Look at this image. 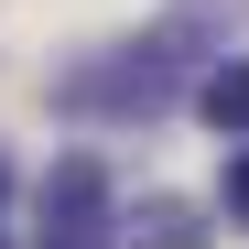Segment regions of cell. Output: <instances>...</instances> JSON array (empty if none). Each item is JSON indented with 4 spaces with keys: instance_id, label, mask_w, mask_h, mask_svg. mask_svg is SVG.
I'll use <instances>...</instances> for the list:
<instances>
[{
    "instance_id": "cell-1",
    "label": "cell",
    "mask_w": 249,
    "mask_h": 249,
    "mask_svg": "<svg viewBox=\"0 0 249 249\" xmlns=\"http://www.w3.org/2000/svg\"><path fill=\"white\" fill-rule=\"evenodd\" d=\"M44 249H130V228H119V206H108L98 152H65L54 174H44Z\"/></svg>"
},
{
    "instance_id": "cell-4",
    "label": "cell",
    "mask_w": 249,
    "mask_h": 249,
    "mask_svg": "<svg viewBox=\"0 0 249 249\" xmlns=\"http://www.w3.org/2000/svg\"><path fill=\"white\" fill-rule=\"evenodd\" d=\"M228 206H238V217H249V152L228 162Z\"/></svg>"
},
{
    "instance_id": "cell-2",
    "label": "cell",
    "mask_w": 249,
    "mask_h": 249,
    "mask_svg": "<svg viewBox=\"0 0 249 249\" xmlns=\"http://www.w3.org/2000/svg\"><path fill=\"white\" fill-rule=\"evenodd\" d=\"M130 249H206V217L184 195H152L141 217H130Z\"/></svg>"
},
{
    "instance_id": "cell-5",
    "label": "cell",
    "mask_w": 249,
    "mask_h": 249,
    "mask_svg": "<svg viewBox=\"0 0 249 249\" xmlns=\"http://www.w3.org/2000/svg\"><path fill=\"white\" fill-rule=\"evenodd\" d=\"M0 195H11V162H0Z\"/></svg>"
},
{
    "instance_id": "cell-3",
    "label": "cell",
    "mask_w": 249,
    "mask_h": 249,
    "mask_svg": "<svg viewBox=\"0 0 249 249\" xmlns=\"http://www.w3.org/2000/svg\"><path fill=\"white\" fill-rule=\"evenodd\" d=\"M195 108L217 119V130H238V141H249V54H228L217 76H206V87H195Z\"/></svg>"
}]
</instances>
